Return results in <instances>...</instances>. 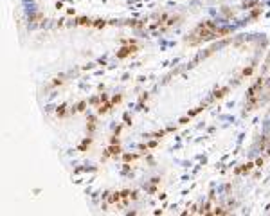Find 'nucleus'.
<instances>
[]
</instances>
